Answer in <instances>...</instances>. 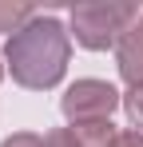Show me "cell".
Masks as SVG:
<instances>
[{
	"instance_id": "obj_1",
	"label": "cell",
	"mask_w": 143,
	"mask_h": 147,
	"mask_svg": "<svg viewBox=\"0 0 143 147\" xmlns=\"http://www.w3.org/2000/svg\"><path fill=\"white\" fill-rule=\"evenodd\" d=\"M68 56H72V40H68V28L56 16L28 20L4 44V60H8L12 80L20 88H32V92L56 88L68 72Z\"/></svg>"
},
{
	"instance_id": "obj_2",
	"label": "cell",
	"mask_w": 143,
	"mask_h": 147,
	"mask_svg": "<svg viewBox=\"0 0 143 147\" xmlns=\"http://www.w3.org/2000/svg\"><path fill=\"white\" fill-rule=\"evenodd\" d=\"M135 20H139V4H80V8H72V32L92 52L119 44Z\"/></svg>"
},
{
	"instance_id": "obj_3",
	"label": "cell",
	"mask_w": 143,
	"mask_h": 147,
	"mask_svg": "<svg viewBox=\"0 0 143 147\" xmlns=\"http://www.w3.org/2000/svg\"><path fill=\"white\" fill-rule=\"evenodd\" d=\"M115 107H119V92L103 80H76L60 99V111L72 123H107Z\"/></svg>"
},
{
	"instance_id": "obj_4",
	"label": "cell",
	"mask_w": 143,
	"mask_h": 147,
	"mask_svg": "<svg viewBox=\"0 0 143 147\" xmlns=\"http://www.w3.org/2000/svg\"><path fill=\"white\" fill-rule=\"evenodd\" d=\"M115 64H119V76L131 88L143 84V12H139V20L123 32V40L115 44Z\"/></svg>"
},
{
	"instance_id": "obj_5",
	"label": "cell",
	"mask_w": 143,
	"mask_h": 147,
	"mask_svg": "<svg viewBox=\"0 0 143 147\" xmlns=\"http://www.w3.org/2000/svg\"><path fill=\"white\" fill-rule=\"evenodd\" d=\"M115 131H111V119L107 123H72V127H60L48 135V147H111Z\"/></svg>"
},
{
	"instance_id": "obj_6",
	"label": "cell",
	"mask_w": 143,
	"mask_h": 147,
	"mask_svg": "<svg viewBox=\"0 0 143 147\" xmlns=\"http://www.w3.org/2000/svg\"><path fill=\"white\" fill-rule=\"evenodd\" d=\"M28 20H36V8H32V4H12V0H0V32H20Z\"/></svg>"
},
{
	"instance_id": "obj_7",
	"label": "cell",
	"mask_w": 143,
	"mask_h": 147,
	"mask_svg": "<svg viewBox=\"0 0 143 147\" xmlns=\"http://www.w3.org/2000/svg\"><path fill=\"white\" fill-rule=\"evenodd\" d=\"M123 107H127L131 123H135V127H143V84H139V88H131V92L123 96Z\"/></svg>"
},
{
	"instance_id": "obj_8",
	"label": "cell",
	"mask_w": 143,
	"mask_h": 147,
	"mask_svg": "<svg viewBox=\"0 0 143 147\" xmlns=\"http://www.w3.org/2000/svg\"><path fill=\"white\" fill-rule=\"evenodd\" d=\"M0 147H48V139H40V135H32V131H16V135H8Z\"/></svg>"
},
{
	"instance_id": "obj_9",
	"label": "cell",
	"mask_w": 143,
	"mask_h": 147,
	"mask_svg": "<svg viewBox=\"0 0 143 147\" xmlns=\"http://www.w3.org/2000/svg\"><path fill=\"white\" fill-rule=\"evenodd\" d=\"M111 147H143V135L139 131H123V135L111 139Z\"/></svg>"
},
{
	"instance_id": "obj_10",
	"label": "cell",
	"mask_w": 143,
	"mask_h": 147,
	"mask_svg": "<svg viewBox=\"0 0 143 147\" xmlns=\"http://www.w3.org/2000/svg\"><path fill=\"white\" fill-rule=\"evenodd\" d=\"M0 76H4V68H0Z\"/></svg>"
}]
</instances>
